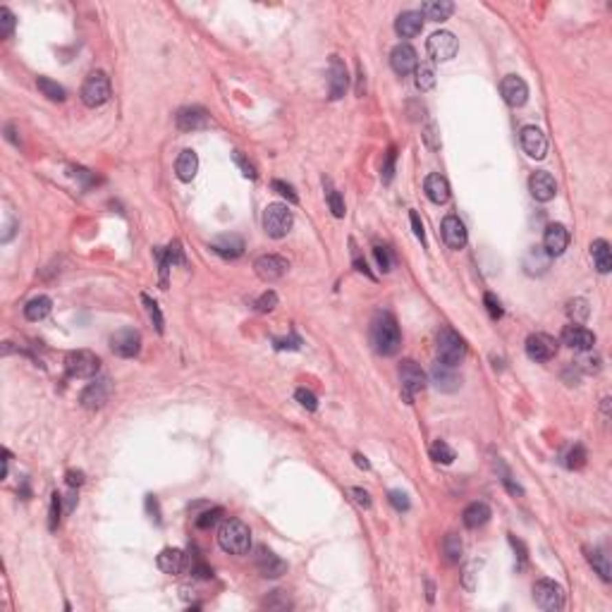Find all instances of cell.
Listing matches in <instances>:
<instances>
[{
    "mask_svg": "<svg viewBox=\"0 0 612 612\" xmlns=\"http://www.w3.org/2000/svg\"><path fill=\"white\" fill-rule=\"evenodd\" d=\"M586 560H589V565L593 567L595 571H598L600 574V579L603 581H610L612 579V567H610V560H608V555L603 553V550H598V548H586Z\"/></svg>",
    "mask_w": 612,
    "mask_h": 612,
    "instance_id": "obj_35",
    "label": "cell"
},
{
    "mask_svg": "<svg viewBox=\"0 0 612 612\" xmlns=\"http://www.w3.org/2000/svg\"><path fill=\"white\" fill-rule=\"evenodd\" d=\"M354 461H357V466H361V469H371L369 459H366L364 455H354Z\"/></svg>",
    "mask_w": 612,
    "mask_h": 612,
    "instance_id": "obj_61",
    "label": "cell"
},
{
    "mask_svg": "<svg viewBox=\"0 0 612 612\" xmlns=\"http://www.w3.org/2000/svg\"><path fill=\"white\" fill-rule=\"evenodd\" d=\"M270 187H273L275 192L280 194V197H285V199H287L289 204H297V201H299V199H297V194H294V189L289 187L287 182H283V179H273V182H270Z\"/></svg>",
    "mask_w": 612,
    "mask_h": 612,
    "instance_id": "obj_52",
    "label": "cell"
},
{
    "mask_svg": "<svg viewBox=\"0 0 612 612\" xmlns=\"http://www.w3.org/2000/svg\"><path fill=\"white\" fill-rule=\"evenodd\" d=\"M409 220H411V230H414V234L421 239V242H426L424 223H421V218H419V213H416V210H411V213H409Z\"/></svg>",
    "mask_w": 612,
    "mask_h": 612,
    "instance_id": "obj_57",
    "label": "cell"
},
{
    "mask_svg": "<svg viewBox=\"0 0 612 612\" xmlns=\"http://www.w3.org/2000/svg\"><path fill=\"white\" fill-rule=\"evenodd\" d=\"M371 345L383 357H393L402 345V335H400L397 320L390 314H375L373 323H371Z\"/></svg>",
    "mask_w": 612,
    "mask_h": 612,
    "instance_id": "obj_1",
    "label": "cell"
},
{
    "mask_svg": "<svg viewBox=\"0 0 612 612\" xmlns=\"http://www.w3.org/2000/svg\"><path fill=\"white\" fill-rule=\"evenodd\" d=\"M65 369L72 378H94L101 369V359L89 349H77L65 357Z\"/></svg>",
    "mask_w": 612,
    "mask_h": 612,
    "instance_id": "obj_5",
    "label": "cell"
},
{
    "mask_svg": "<svg viewBox=\"0 0 612 612\" xmlns=\"http://www.w3.org/2000/svg\"><path fill=\"white\" fill-rule=\"evenodd\" d=\"M60 505H63V495L53 493L51 495V516H48V529L55 531L60 524Z\"/></svg>",
    "mask_w": 612,
    "mask_h": 612,
    "instance_id": "obj_50",
    "label": "cell"
},
{
    "mask_svg": "<svg viewBox=\"0 0 612 612\" xmlns=\"http://www.w3.org/2000/svg\"><path fill=\"white\" fill-rule=\"evenodd\" d=\"M175 122H177L179 132H197V129L208 127L210 120L201 108H182L177 113V118H175Z\"/></svg>",
    "mask_w": 612,
    "mask_h": 612,
    "instance_id": "obj_24",
    "label": "cell"
},
{
    "mask_svg": "<svg viewBox=\"0 0 612 612\" xmlns=\"http://www.w3.org/2000/svg\"><path fill=\"white\" fill-rule=\"evenodd\" d=\"M158 567L165 571V574H184V571L192 569V560L184 550L179 548H165L163 553L158 555Z\"/></svg>",
    "mask_w": 612,
    "mask_h": 612,
    "instance_id": "obj_16",
    "label": "cell"
},
{
    "mask_svg": "<svg viewBox=\"0 0 612 612\" xmlns=\"http://www.w3.org/2000/svg\"><path fill=\"white\" fill-rule=\"evenodd\" d=\"M234 160H237V165L239 168L244 170V175H247V177H256V170H254V165L252 163H247V160H244V155L239 153V151H234Z\"/></svg>",
    "mask_w": 612,
    "mask_h": 612,
    "instance_id": "obj_58",
    "label": "cell"
},
{
    "mask_svg": "<svg viewBox=\"0 0 612 612\" xmlns=\"http://www.w3.org/2000/svg\"><path fill=\"white\" fill-rule=\"evenodd\" d=\"M584 464H586V450L581 448V445H574V448L569 450V455H567V466H569V469H581Z\"/></svg>",
    "mask_w": 612,
    "mask_h": 612,
    "instance_id": "obj_49",
    "label": "cell"
},
{
    "mask_svg": "<svg viewBox=\"0 0 612 612\" xmlns=\"http://www.w3.org/2000/svg\"><path fill=\"white\" fill-rule=\"evenodd\" d=\"M163 256H165V261H168L170 265H184V263H187V259H184V249H182V244H179L177 239H175L168 249H163Z\"/></svg>",
    "mask_w": 612,
    "mask_h": 612,
    "instance_id": "obj_41",
    "label": "cell"
},
{
    "mask_svg": "<svg viewBox=\"0 0 612 612\" xmlns=\"http://www.w3.org/2000/svg\"><path fill=\"white\" fill-rule=\"evenodd\" d=\"M14 24H17V19H14V14L10 12L8 8H0V36L8 39L10 34L14 32Z\"/></svg>",
    "mask_w": 612,
    "mask_h": 612,
    "instance_id": "obj_45",
    "label": "cell"
},
{
    "mask_svg": "<svg viewBox=\"0 0 612 612\" xmlns=\"http://www.w3.org/2000/svg\"><path fill=\"white\" fill-rule=\"evenodd\" d=\"M197 170H199V155L194 153L192 149H187V151L177 155L175 173H177V177L182 179V182H192V179L197 177Z\"/></svg>",
    "mask_w": 612,
    "mask_h": 612,
    "instance_id": "obj_30",
    "label": "cell"
},
{
    "mask_svg": "<svg viewBox=\"0 0 612 612\" xmlns=\"http://www.w3.org/2000/svg\"><path fill=\"white\" fill-rule=\"evenodd\" d=\"M483 304H485V309H488V314H490V318H503V304H500V299L495 297L493 292H485V297H483Z\"/></svg>",
    "mask_w": 612,
    "mask_h": 612,
    "instance_id": "obj_51",
    "label": "cell"
},
{
    "mask_svg": "<svg viewBox=\"0 0 612 612\" xmlns=\"http://www.w3.org/2000/svg\"><path fill=\"white\" fill-rule=\"evenodd\" d=\"M500 91H503L505 103L512 105V108H521L526 101H529V87L521 77L516 74H507L500 84Z\"/></svg>",
    "mask_w": 612,
    "mask_h": 612,
    "instance_id": "obj_15",
    "label": "cell"
},
{
    "mask_svg": "<svg viewBox=\"0 0 612 612\" xmlns=\"http://www.w3.org/2000/svg\"><path fill=\"white\" fill-rule=\"evenodd\" d=\"M430 457L438 461V464H452V461H455V450L450 448L445 440H435V443L430 445Z\"/></svg>",
    "mask_w": 612,
    "mask_h": 612,
    "instance_id": "obj_38",
    "label": "cell"
},
{
    "mask_svg": "<svg viewBox=\"0 0 612 612\" xmlns=\"http://www.w3.org/2000/svg\"><path fill=\"white\" fill-rule=\"evenodd\" d=\"M490 519V507L485 503H471L469 507L461 514V521H464L466 529H479V526L488 524Z\"/></svg>",
    "mask_w": 612,
    "mask_h": 612,
    "instance_id": "obj_31",
    "label": "cell"
},
{
    "mask_svg": "<svg viewBox=\"0 0 612 612\" xmlns=\"http://www.w3.org/2000/svg\"><path fill=\"white\" fill-rule=\"evenodd\" d=\"M108 397H110V380L101 378V380H94V383L84 390L82 397H79V402H82L84 409L96 411V409H101L105 402H108Z\"/></svg>",
    "mask_w": 612,
    "mask_h": 612,
    "instance_id": "obj_19",
    "label": "cell"
},
{
    "mask_svg": "<svg viewBox=\"0 0 612 612\" xmlns=\"http://www.w3.org/2000/svg\"><path fill=\"white\" fill-rule=\"evenodd\" d=\"M519 142H521V149L526 151V155H531V158H536V160L545 158V153H548V139H545V134L540 132L538 127H534V124L521 129Z\"/></svg>",
    "mask_w": 612,
    "mask_h": 612,
    "instance_id": "obj_13",
    "label": "cell"
},
{
    "mask_svg": "<svg viewBox=\"0 0 612 612\" xmlns=\"http://www.w3.org/2000/svg\"><path fill=\"white\" fill-rule=\"evenodd\" d=\"M426 48H428V55L435 63H448V60H452L455 55H457L459 43L452 32H435L433 36L428 39Z\"/></svg>",
    "mask_w": 612,
    "mask_h": 612,
    "instance_id": "obj_9",
    "label": "cell"
},
{
    "mask_svg": "<svg viewBox=\"0 0 612 612\" xmlns=\"http://www.w3.org/2000/svg\"><path fill=\"white\" fill-rule=\"evenodd\" d=\"M254 270L261 280H265V283H275V280L283 278L285 270H287V261L280 259V256H273V254L261 256V259H256Z\"/></svg>",
    "mask_w": 612,
    "mask_h": 612,
    "instance_id": "obj_17",
    "label": "cell"
},
{
    "mask_svg": "<svg viewBox=\"0 0 612 612\" xmlns=\"http://www.w3.org/2000/svg\"><path fill=\"white\" fill-rule=\"evenodd\" d=\"M390 505H393L397 512H407L409 510V498L407 493H402V490H390Z\"/></svg>",
    "mask_w": 612,
    "mask_h": 612,
    "instance_id": "obj_54",
    "label": "cell"
},
{
    "mask_svg": "<svg viewBox=\"0 0 612 612\" xmlns=\"http://www.w3.org/2000/svg\"><path fill=\"white\" fill-rule=\"evenodd\" d=\"M430 375H433V383L440 393H455V390L459 388V375L455 373V366H448V364H443V361H438V364H433Z\"/></svg>",
    "mask_w": 612,
    "mask_h": 612,
    "instance_id": "obj_26",
    "label": "cell"
},
{
    "mask_svg": "<svg viewBox=\"0 0 612 612\" xmlns=\"http://www.w3.org/2000/svg\"><path fill=\"white\" fill-rule=\"evenodd\" d=\"M142 302L146 304V311H149V316H151V320H153L155 330H158V333H163V314H160L158 304H155L153 299L149 297V294H142Z\"/></svg>",
    "mask_w": 612,
    "mask_h": 612,
    "instance_id": "obj_43",
    "label": "cell"
},
{
    "mask_svg": "<svg viewBox=\"0 0 612 612\" xmlns=\"http://www.w3.org/2000/svg\"><path fill=\"white\" fill-rule=\"evenodd\" d=\"M455 12V5L450 0H430L421 5V17L433 19V22H445Z\"/></svg>",
    "mask_w": 612,
    "mask_h": 612,
    "instance_id": "obj_32",
    "label": "cell"
},
{
    "mask_svg": "<svg viewBox=\"0 0 612 612\" xmlns=\"http://www.w3.org/2000/svg\"><path fill=\"white\" fill-rule=\"evenodd\" d=\"M424 189H426V197L430 199L433 204H448L450 199V184L448 179L443 177V175H428L424 182Z\"/></svg>",
    "mask_w": 612,
    "mask_h": 612,
    "instance_id": "obj_29",
    "label": "cell"
},
{
    "mask_svg": "<svg viewBox=\"0 0 612 612\" xmlns=\"http://www.w3.org/2000/svg\"><path fill=\"white\" fill-rule=\"evenodd\" d=\"M349 247H352V263H354V268H357L359 273H364L366 278H371V280H373V273H371V270H369V265H366V261L361 259V254H359L357 244H354V239H349Z\"/></svg>",
    "mask_w": 612,
    "mask_h": 612,
    "instance_id": "obj_53",
    "label": "cell"
},
{
    "mask_svg": "<svg viewBox=\"0 0 612 612\" xmlns=\"http://www.w3.org/2000/svg\"><path fill=\"white\" fill-rule=\"evenodd\" d=\"M400 383H402V393L404 400L411 402L414 395H419L421 390L426 388V373L421 371V366L411 359H404L400 364Z\"/></svg>",
    "mask_w": 612,
    "mask_h": 612,
    "instance_id": "obj_8",
    "label": "cell"
},
{
    "mask_svg": "<svg viewBox=\"0 0 612 612\" xmlns=\"http://www.w3.org/2000/svg\"><path fill=\"white\" fill-rule=\"evenodd\" d=\"M461 553H464V545H461L459 536H455V534L445 536V540H443V555H445V560H448L450 565H455V562L461 560Z\"/></svg>",
    "mask_w": 612,
    "mask_h": 612,
    "instance_id": "obj_36",
    "label": "cell"
},
{
    "mask_svg": "<svg viewBox=\"0 0 612 612\" xmlns=\"http://www.w3.org/2000/svg\"><path fill=\"white\" fill-rule=\"evenodd\" d=\"M443 239L450 249H464L466 247V228L457 215H445L443 225H440Z\"/></svg>",
    "mask_w": 612,
    "mask_h": 612,
    "instance_id": "obj_22",
    "label": "cell"
},
{
    "mask_svg": "<svg viewBox=\"0 0 612 612\" xmlns=\"http://www.w3.org/2000/svg\"><path fill=\"white\" fill-rule=\"evenodd\" d=\"M51 309H53L51 297L39 294V297H34L27 302V306H24V316H27V320H32V323H39V320H43L48 314H51Z\"/></svg>",
    "mask_w": 612,
    "mask_h": 612,
    "instance_id": "obj_33",
    "label": "cell"
},
{
    "mask_svg": "<svg viewBox=\"0 0 612 612\" xmlns=\"http://www.w3.org/2000/svg\"><path fill=\"white\" fill-rule=\"evenodd\" d=\"M218 545L230 555H244L252 548V531L244 521L225 519L218 529Z\"/></svg>",
    "mask_w": 612,
    "mask_h": 612,
    "instance_id": "obj_2",
    "label": "cell"
},
{
    "mask_svg": "<svg viewBox=\"0 0 612 612\" xmlns=\"http://www.w3.org/2000/svg\"><path fill=\"white\" fill-rule=\"evenodd\" d=\"M567 314H569V318L574 320V323H581V320H586V318H589V314H591L589 302H586V299H581V297L571 299V302L567 304Z\"/></svg>",
    "mask_w": 612,
    "mask_h": 612,
    "instance_id": "obj_40",
    "label": "cell"
},
{
    "mask_svg": "<svg viewBox=\"0 0 612 612\" xmlns=\"http://www.w3.org/2000/svg\"><path fill=\"white\" fill-rule=\"evenodd\" d=\"M591 256H593V263L598 268V273H610L612 270V249L605 239H595L591 244Z\"/></svg>",
    "mask_w": 612,
    "mask_h": 612,
    "instance_id": "obj_34",
    "label": "cell"
},
{
    "mask_svg": "<svg viewBox=\"0 0 612 612\" xmlns=\"http://www.w3.org/2000/svg\"><path fill=\"white\" fill-rule=\"evenodd\" d=\"M466 357V345L464 340L455 333L452 328H440L438 333V361L448 366H457Z\"/></svg>",
    "mask_w": 612,
    "mask_h": 612,
    "instance_id": "obj_3",
    "label": "cell"
},
{
    "mask_svg": "<svg viewBox=\"0 0 612 612\" xmlns=\"http://www.w3.org/2000/svg\"><path fill=\"white\" fill-rule=\"evenodd\" d=\"M567 244H569V232H567L565 225L555 223V225H548V228H545L543 249L550 256H562V254H565V249H567Z\"/></svg>",
    "mask_w": 612,
    "mask_h": 612,
    "instance_id": "obj_23",
    "label": "cell"
},
{
    "mask_svg": "<svg viewBox=\"0 0 612 612\" xmlns=\"http://www.w3.org/2000/svg\"><path fill=\"white\" fill-rule=\"evenodd\" d=\"M390 65H393V69L400 77H404V74L414 72V69L419 67V58H416V51L409 43H400V46H395L393 53H390Z\"/></svg>",
    "mask_w": 612,
    "mask_h": 612,
    "instance_id": "obj_21",
    "label": "cell"
},
{
    "mask_svg": "<svg viewBox=\"0 0 612 612\" xmlns=\"http://www.w3.org/2000/svg\"><path fill=\"white\" fill-rule=\"evenodd\" d=\"M349 87V74H347V67H345V63L338 58V55H333L330 58V67H328V94L333 101H340V98L345 96V91H347Z\"/></svg>",
    "mask_w": 612,
    "mask_h": 612,
    "instance_id": "obj_12",
    "label": "cell"
},
{
    "mask_svg": "<svg viewBox=\"0 0 612 612\" xmlns=\"http://www.w3.org/2000/svg\"><path fill=\"white\" fill-rule=\"evenodd\" d=\"M275 306H278V294H275L273 289H268V292H263L259 299H256V311H261V314L273 311Z\"/></svg>",
    "mask_w": 612,
    "mask_h": 612,
    "instance_id": "obj_48",
    "label": "cell"
},
{
    "mask_svg": "<svg viewBox=\"0 0 612 612\" xmlns=\"http://www.w3.org/2000/svg\"><path fill=\"white\" fill-rule=\"evenodd\" d=\"M294 400H297V402L309 411L318 409V400H316V395L311 393V390H306V388H299L297 393H294Z\"/></svg>",
    "mask_w": 612,
    "mask_h": 612,
    "instance_id": "obj_47",
    "label": "cell"
},
{
    "mask_svg": "<svg viewBox=\"0 0 612 612\" xmlns=\"http://www.w3.org/2000/svg\"><path fill=\"white\" fill-rule=\"evenodd\" d=\"M562 342H565L567 347L576 349V352H589L595 345V335L591 333L589 328H584V325L571 323L562 330Z\"/></svg>",
    "mask_w": 612,
    "mask_h": 612,
    "instance_id": "obj_14",
    "label": "cell"
},
{
    "mask_svg": "<svg viewBox=\"0 0 612 612\" xmlns=\"http://www.w3.org/2000/svg\"><path fill=\"white\" fill-rule=\"evenodd\" d=\"M395 160H397V149L390 146L388 155H385V163H383V173H380V177H383V184H390V182H393V175H395Z\"/></svg>",
    "mask_w": 612,
    "mask_h": 612,
    "instance_id": "obj_44",
    "label": "cell"
},
{
    "mask_svg": "<svg viewBox=\"0 0 612 612\" xmlns=\"http://www.w3.org/2000/svg\"><path fill=\"white\" fill-rule=\"evenodd\" d=\"M416 87L421 91H430L435 87V69L430 65H419L416 67Z\"/></svg>",
    "mask_w": 612,
    "mask_h": 612,
    "instance_id": "obj_39",
    "label": "cell"
},
{
    "mask_svg": "<svg viewBox=\"0 0 612 612\" xmlns=\"http://www.w3.org/2000/svg\"><path fill=\"white\" fill-rule=\"evenodd\" d=\"M534 600L540 610L545 612H558L565 605V591L560 584H555L553 579H538L534 586Z\"/></svg>",
    "mask_w": 612,
    "mask_h": 612,
    "instance_id": "obj_6",
    "label": "cell"
},
{
    "mask_svg": "<svg viewBox=\"0 0 612 612\" xmlns=\"http://www.w3.org/2000/svg\"><path fill=\"white\" fill-rule=\"evenodd\" d=\"M421 29H424V17H421V12H414V10L402 12L397 17V22H395V32L402 39H414L416 34H421Z\"/></svg>",
    "mask_w": 612,
    "mask_h": 612,
    "instance_id": "obj_28",
    "label": "cell"
},
{
    "mask_svg": "<svg viewBox=\"0 0 612 612\" xmlns=\"http://www.w3.org/2000/svg\"><path fill=\"white\" fill-rule=\"evenodd\" d=\"M349 495H352L354 503L361 505V507H364V510H369V507H371V495H369V490H364V488H349Z\"/></svg>",
    "mask_w": 612,
    "mask_h": 612,
    "instance_id": "obj_56",
    "label": "cell"
},
{
    "mask_svg": "<svg viewBox=\"0 0 612 612\" xmlns=\"http://www.w3.org/2000/svg\"><path fill=\"white\" fill-rule=\"evenodd\" d=\"M82 101L89 108H98V105L110 101V79L105 72H94L87 77L82 87Z\"/></svg>",
    "mask_w": 612,
    "mask_h": 612,
    "instance_id": "obj_7",
    "label": "cell"
},
{
    "mask_svg": "<svg viewBox=\"0 0 612 612\" xmlns=\"http://www.w3.org/2000/svg\"><path fill=\"white\" fill-rule=\"evenodd\" d=\"M558 354V340L548 333H534L526 338V357L531 361H550Z\"/></svg>",
    "mask_w": 612,
    "mask_h": 612,
    "instance_id": "obj_10",
    "label": "cell"
},
{
    "mask_svg": "<svg viewBox=\"0 0 612 612\" xmlns=\"http://www.w3.org/2000/svg\"><path fill=\"white\" fill-rule=\"evenodd\" d=\"M325 199H328V206H330V210H333L335 218H345V213H347V210H345L342 194H340L338 189H328V192H325Z\"/></svg>",
    "mask_w": 612,
    "mask_h": 612,
    "instance_id": "obj_42",
    "label": "cell"
},
{
    "mask_svg": "<svg viewBox=\"0 0 612 612\" xmlns=\"http://www.w3.org/2000/svg\"><path fill=\"white\" fill-rule=\"evenodd\" d=\"M550 256L543 247H531L524 256V268L529 275H543L550 268Z\"/></svg>",
    "mask_w": 612,
    "mask_h": 612,
    "instance_id": "obj_27",
    "label": "cell"
},
{
    "mask_svg": "<svg viewBox=\"0 0 612 612\" xmlns=\"http://www.w3.org/2000/svg\"><path fill=\"white\" fill-rule=\"evenodd\" d=\"M294 215L285 204H270L263 213V228L273 239H283L292 230Z\"/></svg>",
    "mask_w": 612,
    "mask_h": 612,
    "instance_id": "obj_4",
    "label": "cell"
},
{
    "mask_svg": "<svg viewBox=\"0 0 612 612\" xmlns=\"http://www.w3.org/2000/svg\"><path fill=\"white\" fill-rule=\"evenodd\" d=\"M210 249H213L218 256L223 259H239L244 254V239L239 234H220L210 242Z\"/></svg>",
    "mask_w": 612,
    "mask_h": 612,
    "instance_id": "obj_25",
    "label": "cell"
},
{
    "mask_svg": "<svg viewBox=\"0 0 612 612\" xmlns=\"http://www.w3.org/2000/svg\"><path fill=\"white\" fill-rule=\"evenodd\" d=\"M256 569L261 571V576L265 579H278L287 571V565L268 548H259L256 550Z\"/></svg>",
    "mask_w": 612,
    "mask_h": 612,
    "instance_id": "obj_18",
    "label": "cell"
},
{
    "mask_svg": "<svg viewBox=\"0 0 612 612\" xmlns=\"http://www.w3.org/2000/svg\"><path fill=\"white\" fill-rule=\"evenodd\" d=\"M373 254H375V261H378L380 270H383V273H388L390 265H393V259H390V249L388 247H375Z\"/></svg>",
    "mask_w": 612,
    "mask_h": 612,
    "instance_id": "obj_55",
    "label": "cell"
},
{
    "mask_svg": "<svg viewBox=\"0 0 612 612\" xmlns=\"http://www.w3.org/2000/svg\"><path fill=\"white\" fill-rule=\"evenodd\" d=\"M65 481H67L69 488H79V485L84 483V474L82 471H67V474H65Z\"/></svg>",
    "mask_w": 612,
    "mask_h": 612,
    "instance_id": "obj_59",
    "label": "cell"
},
{
    "mask_svg": "<svg viewBox=\"0 0 612 612\" xmlns=\"http://www.w3.org/2000/svg\"><path fill=\"white\" fill-rule=\"evenodd\" d=\"M110 349H113V354H118V357H122V359L137 357L139 349H142V335H139V330H134V328L118 330V333L110 338Z\"/></svg>",
    "mask_w": 612,
    "mask_h": 612,
    "instance_id": "obj_11",
    "label": "cell"
},
{
    "mask_svg": "<svg viewBox=\"0 0 612 612\" xmlns=\"http://www.w3.org/2000/svg\"><path fill=\"white\" fill-rule=\"evenodd\" d=\"M299 345H302V340H299L297 335H292L289 340H275V347L278 349H299Z\"/></svg>",
    "mask_w": 612,
    "mask_h": 612,
    "instance_id": "obj_60",
    "label": "cell"
},
{
    "mask_svg": "<svg viewBox=\"0 0 612 612\" xmlns=\"http://www.w3.org/2000/svg\"><path fill=\"white\" fill-rule=\"evenodd\" d=\"M220 516H223V510L213 507V510H208V512H204V514L197 516V526H199V529H210V526L218 524Z\"/></svg>",
    "mask_w": 612,
    "mask_h": 612,
    "instance_id": "obj_46",
    "label": "cell"
},
{
    "mask_svg": "<svg viewBox=\"0 0 612 612\" xmlns=\"http://www.w3.org/2000/svg\"><path fill=\"white\" fill-rule=\"evenodd\" d=\"M36 87H39V91L43 94V96L46 98H51V101H65V89L60 87L58 82H53V79H48V77H39L36 79Z\"/></svg>",
    "mask_w": 612,
    "mask_h": 612,
    "instance_id": "obj_37",
    "label": "cell"
},
{
    "mask_svg": "<svg viewBox=\"0 0 612 612\" xmlns=\"http://www.w3.org/2000/svg\"><path fill=\"white\" fill-rule=\"evenodd\" d=\"M529 192L531 197L536 199V201H550V199H555V194H558V184H555L553 175L550 173H543V170H538V173L531 175L529 179Z\"/></svg>",
    "mask_w": 612,
    "mask_h": 612,
    "instance_id": "obj_20",
    "label": "cell"
}]
</instances>
